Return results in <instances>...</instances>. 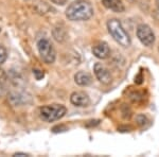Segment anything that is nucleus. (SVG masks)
Returning a JSON list of instances; mask_svg holds the SVG:
<instances>
[{
	"label": "nucleus",
	"instance_id": "obj_1",
	"mask_svg": "<svg viewBox=\"0 0 159 157\" xmlns=\"http://www.w3.org/2000/svg\"><path fill=\"white\" fill-rule=\"evenodd\" d=\"M93 15V7L87 0H75L66 10V17L71 21L88 20Z\"/></svg>",
	"mask_w": 159,
	"mask_h": 157
},
{
	"label": "nucleus",
	"instance_id": "obj_2",
	"mask_svg": "<svg viewBox=\"0 0 159 157\" xmlns=\"http://www.w3.org/2000/svg\"><path fill=\"white\" fill-rule=\"evenodd\" d=\"M107 30H108L109 34L111 35V37L114 38L120 46L125 47V48L130 46V44H132L130 37H129V33L123 28L120 20H118L116 18L109 19L108 21H107Z\"/></svg>",
	"mask_w": 159,
	"mask_h": 157
},
{
	"label": "nucleus",
	"instance_id": "obj_3",
	"mask_svg": "<svg viewBox=\"0 0 159 157\" xmlns=\"http://www.w3.org/2000/svg\"><path fill=\"white\" fill-rule=\"evenodd\" d=\"M67 109L61 104H50L40 107V118L46 122H54L65 116Z\"/></svg>",
	"mask_w": 159,
	"mask_h": 157
},
{
	"label": "nucleus",
	"instance_id": "obj_4",
	"mask_svg": "<svg viewBox=\"0 0 159 157\" xmlns=\"http://www.w3.org/2000/svg\"><path fill=\"white\" fill-rule=\"evenodd\" d=\"M37 49L42 60L46 64H52L55 61V50L51 42L47 38H40L37 42Z\"/></svg>",
	"mask_w": 159,
	"mask_h": 157
},
{
	"label": "nucleus",
	"instance_id": "obj_5",
	"mask_svg": "<svg viewBox=\"0 0 159 157\" xmlns=\"http://www.w3.org/2000/svg\"><path fill=\"white\" fill-rule=\"evenodd\" d=\"M138 39L140 40L142 45L145 47H151L153 44L155 43V34H154L153 30L151 29L150 25L141 24L137 27V31H136Z\"/></svg>",
	"mask_w": 159,
	"mask_h": 157
},
{
	"label": "nucleus",
	"instance_id": "obj_6",
	"mask_svg": "<svg viewBox=\"0 0 159 157\" xmlns=\"http://www.w3.org/2000/svg\"><path fill=\"white\" fill-rule=\"evenodd\" d=\"M93 71L96 74L97 79L101 82L102 84H109L111 82V74H110L109 70L101 63H97L93 67Z\"/></svg>",
	"mask_w": 159,
	"mask_h": 157
},
{
	"label": "nucleus",
	"instance_id": "obj_7",
	"mask_svg": "<svg viewBox=\"0 0 159 157\" xmlns=\"http://www.w3.org/2000/svg\"><path fill=\"white\" fill-rule=\"evenodd\" d=\"M92 53L100 60H105L110 55V49L105 42H98L92 46Z\"/></svg>",
	"mask_w": 159,
	"mask_h": 157
},
{
	"label": "nucleus",
	"instance_id": "obj_8",
	"mask_svg": "<svg viewBox=\"0 0 159 157\" xmlns=\"http://www.w3.org/2000/svg\"><path fill=\"white\" fill-rule=\"evenodd\" d=\"M70 101L73 105L78 107H85L88 106L90 103L88 95L84 91H74L70 97Z\"/></svg>",
	"mask_w": 159,
	"mask_h": 157
},
{
	"label": "nucleus",
	"instance_id": "obj_9",
	"mask_svg": "<svg viewBox=\"0 0 159 157\" xmlns=\"http://www.w3.org/2000/svg\"><path fill=\"white\" fill-rule=\"evenodd\" d=\"M102 4L108 10L116 12V13H122L124 12L125 7L123 4L122 0H101Z\"/></svg>",
	"mask_w": 159,
	"mask_h": 157
},
{
	"label": "nucleus",
	"instance_id": "obj_10",
	"mask_svg": "<svg viewBox=\"0 0 159 157\" xmlns=\"http://www.w3.org/2000/svg\"><path fill=\"white\" fill-rule=\"evenodd\" d=\"M74 81L80 86H88L92 83V78L88 72L85 71H79L74 76Z\"/></svg>",
	"mask_w": 159,
	"mask_h": 157
},
{
	"label": "nucleus",
	"instance_id": "obj_11",
	"mask_svg": "<svg viewBox=\"0 0 159 157\" xmlns=\"http://www.w3.org/2000/svg\"><path fill=\"white\" fill-rule=\"evenodd\" d=\"M7 58V52L6 48L0 45V66L6 62Z\"/></svg>",
	"mask_w": 159,
	"mask_h": 157
},
{
	"label": "nucleus",
	"instance_id": "obj_12",
	"mask_svg": "<svg viewBox=\"0 0 159 157\" xmlns=\"http://www.w3.org/2000/svg\"><path fill=\"white\" fill-rule=\"evenodd\" d=\"M136 121H137V123L140 127H144V125L147 124V122H148V118L145 117L144 115H138L137 117H136Z\"/></svg>",
	"mask_w": 159,
	"mask_h": 157
},
{
	"label": "nucleus",
	"instance_id": "obj_13",
	"mask_svg": "<svg viewBox=\"0 0 159 157\" xmlns=\"http://www.w3.org/2000/svg\"><path fill=\"white\" fill-rule=\"evenodd\" d=\"M7 81V73L4 72V70L0 69V85H3Z\"/></svg>",
	"mask_w": 159,
	"mask_h": 157
},
{
	"label": "nucleus",
	"instance_id": "obj_14",
	"mask_svg": "<svg viewBox=\"0 0 159 157\" xmlns=\"http://www.w3.org/2000/svg\"><path fill=\"white\" fill-rule=\"evenodd\" d=\"M51 1L54 2V3H56V4H61V6H63V4L66 3L67 0H51Z\"/></svg>",
	"mask_w": 159,
	"mask_h": 157
},
{
	"label": "nucleus",
	"instance_id": "obj_15",
	"mask_svg": "<svg viewBox=\"0 0 159 157\" xmlns=\"http://www.w3.org/2000/svg\"><path fill=\"white\" fill-rule=\"evenodd\" d=\"M156 14L159 18V0H156Z\"/></svg>",
	"mask_w": 159,
	"mask_h": 157
},
{
	"label": "nucleus",
	"instance_id": "obj_16",
	"mask_svg": "<svg viewBox=\"0 0 159 157\" xmlns=\"http://www.w3.org/2000/svg\"><path fill=\"white\" fill-rule=\"evenodd\" d=\"M13 156H15V157H17V156H21V157L22 156H27V157H29L30 155H29V154H25V153H15Z\"/></svg>",
	"mask_w": 159,
	"mask_h": 157
}]
</instances>
